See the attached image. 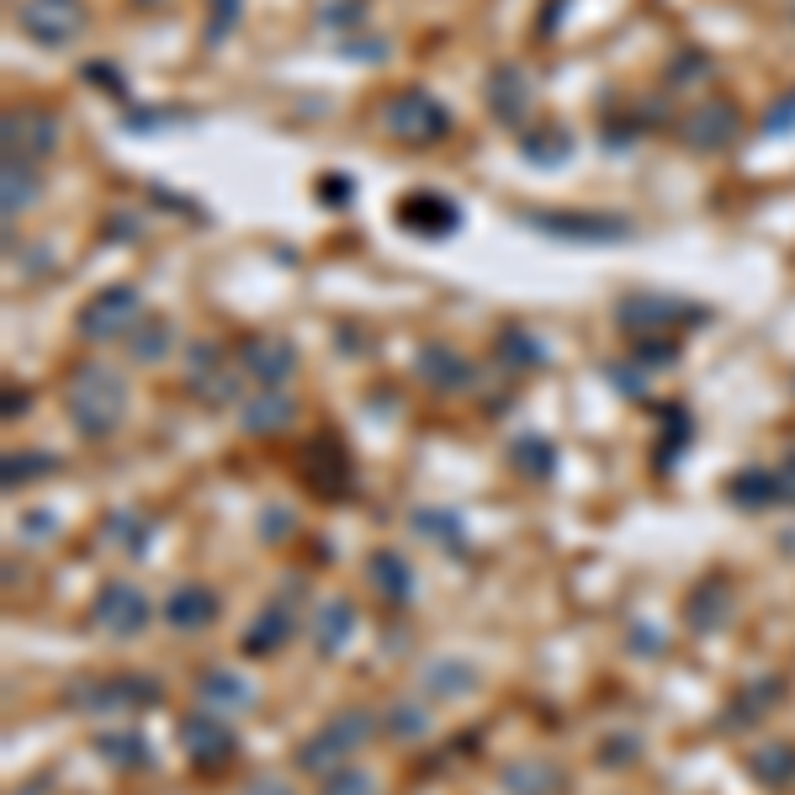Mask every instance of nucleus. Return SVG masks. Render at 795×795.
Here are the masks:
<instances>
[{
    "label": "nucleus",
    "instance_id": "1",
    "mask_svg": "<svg viewBox=\"0 0 795 795\" xmlns=\"http://www.w3.org/2000/svg\"><path fill=\"white\" fill-rule=\"evenodd\" d=\"M122 398H128V393H122L118 371H106L101 361L74 366V377H70V419H74V430L85 435V440H106V435L118 430Z\"/></svg>",
    "mask_w": 795,
    "mask_h": 795
},
{
    "label": "nucleus",
    "instance_id": "2",
    "mask_svg": "<svg viewBox=\"0 0 795 795\" xmlns=\"http://www.w3.org/2000/svg\"><path fill=\"white\" fill-rule=\"evenodd\" d=\"M520 223L552 234V239H573V244H621L631 239L626 217L610 213H562V207H536V213H520Z\"/></svg>",
    "mask_w": 795,
    "mask_h": 795
},
{
    "label": "nucleus",
    "instance_id": "3",
    "mask_svg": "<svg viewBox=\"0 0 795 795\" xmlns=\"http://www.w3.org/2000/svg\"><path fill=\"white\" fill-rule=\"evenodd\" d=\"M383 122H387V133H398V139L414 149H425L451 133V112H446L440 101H430L425 91H398V96L387 101Z\"/></svg>",
    "mask_w": 795,
    "mask_h": 795
},
{
    "label": "nucleus",
    "instance_id": "4",
    "mask_svg": "<svg viewBox=\"0 0 795 795\" xmlns=\"http://www.w3.org/2000/svg\"><path fill=\"white\" fill-rule=\"evenodd\" d=\"M17 27L38 49H70L85 27V6L80 0H22L17 6Z\"/></svg>",
    "mask_w": 795,
    "mask_h": 795
},
{
    "label": "nucleus",
    "instance_id": "5",
    "mask_svg": "<svg viewBox=\"0 0 795 795\" xmlns=\"http://www.w3.org/2000/svg\"><path fill=\"white\" fill-rule=\"evenodd\" d=\"M64 144V122L53 112L22 106V112H6V160H49L53 149Z\"/></svg>",
    "mask_w": 795,
    "mask_h": 795
},
{
    "label": "nucleus",
    "instance_id": "6",
    "mask_svg": "<svg viewBox=\"0 0 795 795\" xmlns=\"http://www.w3.org/2000/svg\"><path fill=\"white\" fill-rule=\"evenodd\" d=\"M139 318H144L139 292L133 287H106L101 297L85 303V314H80V335L85 339H118V335H133V329H139Z\"/></svg>",
    "mask_w": 795,
    "mask_h": 795
},
{
    "label": "nucleus",
    "instance_id": "7",
    "mask_svg": "<svg viewBox=\"0 0 795 795\" xmlns=\"http://www.w3.org/2000/svg\"><path fill=\"white\" fill-rule=\"evenodd\" d=\"M393 213H398V223L414 228L419 239H446V234H457V223H461L457 202H446L440 192H409Z\"/></svg>",
    "mask_w": 795,
    "mask_h": 795
},
{
    "label": "nucleus",
    "instance_id": "8",
    "mask_svg": "<svg viewBox=\"0 0 795 795\" xmlns=\"http://www.w3.org/2000/svg\"><path fill=\"white\" fill-rule=\"evenodd\" d=\"M149 615H154V604H149L144 594L133 589V583L118 579V583H106V589H101L96 621L112 631V636H139V631L149 626Z\"/></svg>",
    "mask_w": 795,
    "mask_h": 795
},
{
    "label": "nucleus",
    "instance_id": "9",
    "mask_svg": "<svg viewBox=\"0 0 795 795\" xmlns=\"http://www.w3.org/2000/svg\"><path fill=\"white\" fill-rule=\"evenodd\" d=\"M684 144L690 149H705V154H716V149H726L732 139H737V106L732 101H700L695 112L684 118Z\"/></svg>",
    "mask_w": 795,
    "mask_h": 795
},
{
    "label": "nucleus",
    "instance_id": "10",
    "mask_svg": "<svg viewBox=\"0 0 795 795\" xmlns=\"http://www.w3.org/2000/svg\"><path fill=\"white\" fill-rule=\"evenodd\" d=\"M181 743L192 753V764H202V769H217L223 758L239 753V737L223 722H213V716H186V722H181Z\"/></svg>",
    "mask_w": 795,
    "mask_h": 795
},
{
    "label": "nucleus",
    "instance_id": "11",
    "mask_svg": "<svg viewBox=\"0 0 795 795\" xmlns=\"http://www.w3.org/2000/svg\"><path fill=\"white\" fill-rule=\"evenodd\" d=\"M488 106H493V118L499 122H526L530 118V74L520 64H499V70L488 74Z\"/></svg>",
    "mask_w": 795,
    "mask_h": 795
},
{
    "label": "nucleus",
    "instance_id": "12",
    "mask_svg": "<svg viewBox=\"0 0 795 795\" xmlns=\"http://www.w3.org/2000/svg\"><path fill=\"white\" fill-rule=\"evenodd\" d=\"M679 318H690V324H705V308H674L669 297H652V292H636L621 303V329L631 335H642V329H663V324H674Z\"/></svg>",
    "mask_w": 795,
    "mask_h": 795
},
{
    "label": "nucleus",
    "instance_id": "13",
    "mask_svg": "<svg viewBox=\"0 0 795 795\" xmlns=\"http://www.w3.org/2000/svg\"><path fill=\"white\" fill-rule=\"evenodd\" d=\"M165 621L175 631H202L217 621V594L207 583H181L175 594L165 600Z\"/></svg>",
    "mask_w": 795,
    "mask_h": 795
},
{
    "label": "nucleus",
    "instance_id": "14",
    "mask_svg": "<svg viewBox=\"0 0 795 795\" xmlns=\"http://www.w3.org/2000/svg\"><path fill=\"white\" fill-rule=\"evenodd\" d=\"M239 366L249 377H261L265 387H276V383H287L297 361H292V345H282V339H244Z\"/></svg>",
    "mask_w": 795,
    "mask_h": 795
},
{
    "label": "nucleus",
    "instance_id": "15",
    "mask_svg": "<svg viewBox=\"0 0 795 795\" xmlns=\"http://www.w3.org/2000/svg\"><path fill=\"white\" fill-rule=\"evenodd\" d=\"M303 467H308V478H314L308 488H324L329 499H339V493H345V482H350V461H345V451H339L329 435H324L318 446L303 451Z\"/></svg>",
    "mask_w": 795,
    "mask_h": 795
},
{
    "label": "nucleus",
    "instance_id": "16",
    "mask_svg": "<svg viewBox=\"0 0 795 795\" xmlns=\"http://www.w3.org/2000/svg\"><path fill=\"white\" fill-rule=\"evenodd\" d=\"M478 690V669L467 658H435L425 669V695L435 700H467Z\"/></svg>",
    "mask_w": 795,
    "mask_h": 795
},
{
    "label": "nucleus",
    "instance_id": "17",
    "mask_svg": "<svg viewBox=\"0 0 795 795\" xmlns=\"http://www.w3.org/2000/svg\"><path fill=\"white\" fill-rule=\"evenodd\" d=\"M526 160L541 170H557L573 160V133L562 122H547V128H530L526 133Z\"/></svg>",
    "mask_w": 795,
    "mask_h": 795
},
{
    "label": "nucleus",
    "instance_id": "18",
    "mask_svg": "<svg viewBox=\"0 0 795 795\" xmlns=\"http://www.w3.org/2000/svg\"><path fill=\"white\" fill-rule=\"evenodd\" d=\"M196 695H202L207 711H244L249 705V684L234 669H207L202 684H196Z\"/></svg>",
    "mask_w": 795,
    "mask_h": 795
},
{
    "label": "nucleus",
    "instance_id": "19",
    "mask_svg": "<svg viewBox=\"0 0 795 795\" xmlns=\"http://www.w3.org/2000/svg\"><path fill=\"white\" fill-rule=\"evenodd\" d=\"M287 636H292V610H287V604H265L261 621H255V626H249V636H244V652H249V658H271V652L282 648Z\"/></svg>",
    "mask_w": 795,
    "mask_h": 795
},
{
    "label": "nucleus",
    "instance_id": "20",
    "mask_svg": "<svg viewBox=\"0 0 795 795\" xmlns=\"http://www.w3.org/2000/svg\"><path fill=\"white\" fill-rule=\"evenodd\" d=\"M170 339H175V324L160 314H144L139 318V329L128 335V350H133V361H165Z\"/></svg>",
    "mask_w": 795,
    "mask_h": 795
},
{
    "label": "nucleus",
    "instance_id": "21",
    "mask_svg": "<svg viewBox=\"0 0 795 795\" xmlns=\"http://www.w3.org/2000/svg\"><path fill=\"white\" fill-rule=\"evenodd\" d=\"M366 573H371V583H377L393 604H404L414 594V573L398 552H371V568H366Z\"/></svg>",
    "mask_w": 795,
    "mask_h": 795
},
{
    "label": "nucleus",
    "instance_id": "22",
    "mask_svg": "<svg viewBox=\"0 0 795 795\" xmlns=\"http://www.w3.org/2000/svg\"><path fill=\"white\" fill-rule=\"evenodd\" d=\"M350 626H356V610H350L345 600H329L324 610H318V621H314V642H318V652H324V658H335L339 642L350 636Z\"/></svg>",
    "mask_w": 795,
    "mask_h": 795
},
{
    "label": "nucleus",
    "instance_id": "23",
    "mask_svg": "<svg viewBox=\"0 0 795 795\" xmlns=\"http://www.w3.org/2000/svg\"><path fill=\"white\" fill-rule=\"evenodd\" d=\"M419 371H425L435 387H467L472 383V366L461 361L457 350H440V345H430V350L419 356Z\"/></svg>",
    "mask_w": 795,
    "mask_h": 795
},
{
    "label": "nucleus",
    "instance_id": "24",
    "mask_svg": "<svg viewBox=\"0 0 795 795\" xmlns=\"http://www.w3.org/2000/svg\"><path fill=\"white\" fill-rule=\"evenodd\" d=\"M726 600H732V589H726L722 579H711L695 600H690V626H695V631H716L726 621V610H722Z\"/></svg>",
    "mask_w": 795,
    "mask_h": 795
},
{
    "label": "nucleus",
    "instance_id": "25",
    "mask_svg": "<svg viewBox=\"0 0 795 795\" xmlns=\"http://www.w3.org/2000/svg\"><path fill=\"white\" fill-rule=\"evenodd\" d=\"M239 419L249 425V430H282L292 419V398H282V393H261V398H249L239 409Z\"/></svg>",
    "mask_w": 795,
    "mask_h": 795
},
{
    "label": "nucleus",
    "instance_id": "26",
    "mask_svg": "<svg viewBox=\"0 0 795 795\" xmlns=\"http://www.w3.org/2000/svg\"><path fill=\"white\" fill-rule=\"evenodd\" d=\"M38 202V175H32V165L27 160H6V217L27 213Z\"/></svg>",
    "mask_w": 795,
    "mask_h": 795
},
{
    "label": "nucleus",
    "instance_id": "27",
    "mask_svg": "<svg viewBox=\"0 0 795 795\" xmlns=\"http://www.w3.org/2000/svg\"><path fill=\"white\" fill-rule=\"evenodd\" d=\"M339 758H345V747H339L329 732H314L308 743L297 747V769H303V774H318V779H324V774H335Z\"/></svg>",
    "mask_w": 795,
    "mask_h": 795
},
{
    "label": "nucleus",
    "instance_id": "28",
    "mask_svg": "<svg viewBox=\"0 0 795 795\" xmlns=\"http://www.w3.org/2000/svg\"><path fill=\"white\" fill-rule=\"evenodd\" d=\"M747 769L758 774L764 785H785V779H795V747H785V743L758 747V753L747 758Z\"/></svg>",
    "mask_w": 795,
    "mask_h": 795
},
{
    "label": "nucleus",
    "instance_id": "29",
    "mask_svg": "<svg viewBox=\"0 0 795 795\" xmlns=\"http://www.w3.org/2000/svg\"><path fill=\"white\" fill-rule=\"evenodd\" d=\"M514 467H520V472H530V478H552V472H557V451L541 440V435H520V440H514Z\"/></svg>",
    "mask_w": 795,
    "mask_h": 795
},
{
    "label": "nucleus",
    "instance_id": "30",
    "mask_svg": "<svg viewBox=\"0 0 795 795\" xmlns=\"http://www.w3.org/2000/svg\"><path fill=\"white\" fill-rule=\"evenodd\" d=\"M324 732H329V737H335V743L345 747V753H356V747H361L366 737H371V716L350 705V711H339V716H329V726H324Z\"/></svg>",
    "mask_w": 795,
    "mask_h": 795
},
{
    "label": "nucleus",
    "instance_id": "31",
    "mask_svg": "<svg viewBox=\"0 0 795 795\" xmlns=\"http://www.w3.org/2000/svg\"><path fill=\"white\" fill-rule=\"evenodd\" d=\"M387 732L414 743V737H425V732H430V711H425L419 700H398V705L387 711Z\"/></svg>",
    "mask_w": 795,
    "mask_h": 795
},
{
    "label": "nucleus",
    "instance_id": "32",
    "mask_svg": "<svg viewBox=\"0 0 795 795\" xmlns=\"http://www.w3.org/2000/svg\"><path fill=\"white\" fill-rule=\"evenodd\" d=\"M732 499L747 509H764L779 499V482H774L769 472H743V478H732Z\"/></svg>",
    "mask_w": 795,
    "mask_h": 795
},
{
    "label": "nucleus",
    "instance_id": "33",
    "mask_svg": "<svg viewBox=\"0 0 795 795\" xmlns=\"http://www.w3.org/2000/svg\"><path fill=\"white\" fill-rule=\"evenodd\" d=\"M96 747H101V758H112V764H149V747L139 732H106Z\"/></svg>",
    "mask_w": 795,
    "mask_h": 795
},
{
    "label": "nucleus",
    "instance_id": "34",
    "mask_svg": "<svg viewBox=\"0 0 795 795\" xmlns=\"http://www.w3.org/2000/svg\"><path fill=\"white\" fill-rule=\"evenodd\" d=\"M499 350H504V361H514V366H541V345H536L520 324H509L504 335H499Z\"/></svg>",
    "mask_w": 795,
    "mask_h": 795
},
{
    "label": "nucleus",
    "instance_id": "35",
    "mask_svg": "<svg viewBox=\"0 0 795 795\" xmlns=\"http://www.w3.org/2000/svg\"><path fill=\"white\" fill-rule=\"evenodd\" d=\"M414 526L425 530V536H435V541H451V547L461 552V520L457 514H446V509H419Z\"/></svg>",
    "mask_w": 795,
    "mask_h": 795
},
{
    "label": "nucleus",
    "instance_id": "36",
    "mask_svg": "<svg viewBox=\"0 0 795 795\" xmlns=\"http://www.w3.org/2000/svg\"><path fill=\"white\" fill-rule=\"evenodd\" d=\"M318 795H377V785L361 769H335V774H324V791Z\"/></svg>",
    "mask_w": 795,
    "mask_h": 795
},
{
    "label": "nucleus",
    "instance_id": "37",
    "mask_svg": "<svg viewBox=\"0 0 795 795\" xmlns=\"http://www.w3.org/2000/svg\"><path fill=\"white\" fill-rule=\"evenodd\" d=\"M318 22L324 27H361L366 0H324V6H318Z\"/></svg>",
    "mask_w": 795,
    "mask_h": 795
},
{
    "label": "nucleus",
    "instance_id": "38",
    "mask_svg": "<svg viewBox=\"0 0 795 795\" xmlns=\"http://www.w3.org/2000/svg\"><path fill=\"white\" fill-rule=\"evenodd\" d=\"M53 467H59V457H49V451H43V457H11L6 461V482L32 478V472H53Z\"/></svg>",
    "mask_w": 795,
    "mask_h": 795
},
{
    "label": "nucleus",
    "instance_id": "39",
    "mask_svg": "<svg viewBox=\"0 0 795 795\" xmlns=\"http://www.w3.org/2000/svg\"><path fill=\"white\" fill-rule=\"evenodd\" d=\"M791 128H795V96H785V101H779V106L769 112V118H764V133L774 139V133H791Z\"/></svg>",
    "mask_w": 795,
    "mask_h": 795
},
{
    "label": "nucleus",
    "instance_id": "40",
    "mask_svg": "<svg viewBox=\"0 0 795 795\" xmlns=\"http://www.w3.org/2000/svg\"><path fill=\"white\" fill-rule=\"evenodd\" d=\"M636 361H642V366H674V345L642 339V345H636Z\"/></svg>",
    "mask_w": 795,
    "mask_h": 795
},
{
    "label": "nucleus",
    "instance_id": "41",
    "mask_svg": "<svg viewBox=\"0 0 795 795\" xmlns=\"http://www.w3.org/2000/svg\"><path fill=\"white\" fill-rule=\"evenodd\" d=\"M234 11H239V0H213V22H207V38H223L228 32V22H234Z\"/></svg>",
    "mask_w": 795,
    "mask_h": 795
},
{
    "label": "nucleus",
    "instance_id": "42",
    "mask_svg": "<svg viewBox=\"0 0 795 795\" xmlns=\"http://www.w3.org/2000/svg\"><path fill=\"white\" fill-rule=\"evenodd\" d=\"M261 520H265V541H287V536H292V514H287V509H265Z\"/></svg>",
    "mask_w": 795,
    "mask_h": 795
},
{
    "label": "nucleus",
    "instance_id": "43",
    "mask_svg": "<svg viewBox=\"0 0 795 795\" xmlns=\"http://www.w3.org/2000/svg\"><path fill=\"white\" fill-rule=\"evenodd\" d=\"M324 202H329V207H345V202H350V181H345V175H329V181H324Z\"/></svg>",
    "mask_w": 795,
    "mask_h": 795
},
{
    "label": "nucleus",
    "instance_id": "44",
    "mask_svg": "<svg viewBox=\"0 0 795 795\" xmlns=\"http://www.w3.org/2000/svg\"><path fill=\"white\" fill-rule=\"evenodd\" d=\"M774 482H779V499H785V504H795V457L774 472Z\"/></svg>",
    "mask_w": 795,
    "mask_h": 795
},
{
    "label": "nucleus",
    "instance_id": "45",
    "mask_svg": "<svg viewBox=\"0 0 795 795\" xmlns=\"http://www.w3.org/2000/svg\"><path fill=\"white\" fill-rule=\"evenodd\" d=\"M239 795H292L287 779H255V785H244Z\"/></svg>",
    "mask_w": 795,
    "mask_h": 795
},
{
    "label": "nucleus",
    "instance_id": "46",
    "mask_svg": "<svg viewBox=\"0 0 795 795\" xmlns=\"http://www.w3.org/2000/svg\"><path fill=\"white\" fill-rule=\"evenodd\" d=\"M85 80H96V85H112L122 96V74L118 70H101V64H85Z\"/></svg>",
    "mask_w": 795,
    "mask_h": 795
},
{
    "label": "nucleus",
    "instance_id": "47",
    "mask_svg": "<svg viewBox=\"0 0 795 795\" xmlns=\"http://www.w3.org/2000/svg\"><path fill=\"white\" fill-rule=\"evenodd\" d=\"M557 22H562V0H547V11H541V38H552Z\"/></svg>",
    "mask_w": 795,
    "mask_h": 795
},
{
    "label": "nucleus",
    "instance_id": "48",
    "mask_svg": "<svg viewBox=\"0 0 795 795\" xmlns=\"http://www.w3.org/2000/svg\"><path fill=\"white\" fill-rule=\"evenodd\" d=\"M345 53H350V59H361V53H383V43H350Z\"/></svg>",
    "mask_w": 795,
    "mask_h": 795
}]
</instances>
